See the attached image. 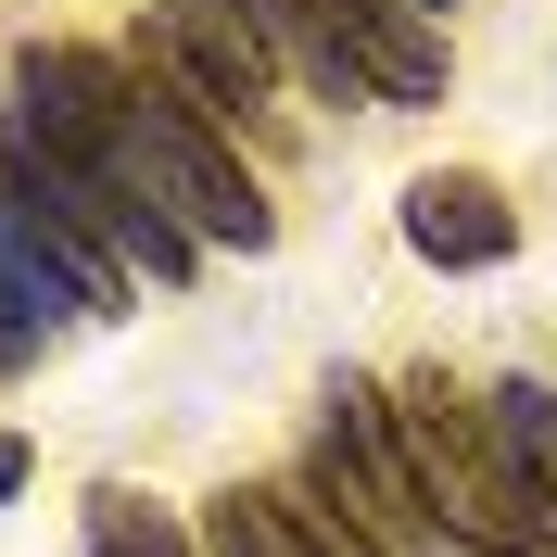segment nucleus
<instances>
[{"label": "nucleus", "instance_id": "obj_6", "mask_svg": "<svg viewBox=\"0 0 557 557\" xmlns=\"http://www.w3.org/2000/svg\"><path fill=\"white\" fill-rule=\"evenodd\" d=\"M89 557H203V532L177 520L165 494H127V482H102V494H89Z\"/></svg>", "mask_w": 557, "mask_h": 557}, {"label": "nucleus", "instance_id": "obj_1", "mask_svg": "<svg viewBox=\"0 0 557 557\" xmlns=\"http://www.w3.org/2000/svg\"><path fill=\"white\" fill-rule=\"evenodd\" d=\"M102 114H114V177L152 190L203 253H278V203L242 165V127H215L177 76H152L139 51H102Z\"/></svg>", "mask_w": 557, "mask_h": 557}, {"label": "nucleus", "instance_id": "obj_5", "mask_svg": "<svg viewBox=\"0 0 557 557\" xmlns=\"http://www.w3.org/2000/svg\"><path fill=\"white\" fill-rule=\"evenodd\" d=\"M317 13H330V38L368 64L381 114H444L456 102V51H444V26H431L418 0H317Z\"/></svg>", "mask_w": 557, "mask_h": 557}, {"label": "nucleus", "instance_id": "obj_8", "mask_svg": "<svg viewBox=\"0 0 557 557\" xmlns=\"http://www.w3.org/2000/svg\"><path fill=\"white\" fill-rule=\"evenodd\" d=\"M26 482H38V444H26V431H0V507H13Z\"/></svg>", "mask_w": 557, "mask_h": 557}, {"label": "nucleus", "instance_id": "obj_2", "mask_svg": "<svg viewBox=\"0 0 557 557\" xmlns=\"http://www.w3.org/2000/svg\"><path fill=\"white\" fill-rule=\"evenodd\" d=\"M393 406H406L418 482H431V507H444L456 545H469V557H545V494L520 482V456L494 444L482 393H456L444 368H406V381H393Z\"/></svg>", "mask_w": 557, "mask_h": 557}, {"label": "nucleus", "instance_id": "obj_4", "mask_svg": "<svg viewBox=\"0 0 557 557\" xmlns=\"http://www.w3.org/2000/svg\"><path fill=\"white\" fill-rule=\"evenodd\" d=\"M393 242H406L418 267H444V278H494L520 253V203H507V177H482V165H418L406 190H393Z\"/></svg>", "mask_w": 557, "mask_h": 557}, {"label": "nucleus", "instance_id": "obj_7", "mask_svg": "<svg viewBox=\"0 0 557 557\" xmlns=\"http://www.w3.org/2000/svg\"><path fill=\"white\" fill-rule=\"evenodd\" d=\"M203 557H305V545H292V520H278L267 482H228L203 507Z\"/></svg>", "mask_w": 557, "mask_h": 557}, {"label": "nucleus", "instance_id": "obj_3", "mask_svg": "<svg viewBox=\"0 0 557 557\" xmlns=\"http://www.w3.org/2000/svg\"><path fill=\"white\" fill-rule=\"evenodd\" d=\"M317 482L343 494L393 557H469L444 532V507H431V482H418V444H406L393 381H368V368H330V381H317Z\"/></svg>", "mask_w": 557, "mask_h": 557}]
</instances>
